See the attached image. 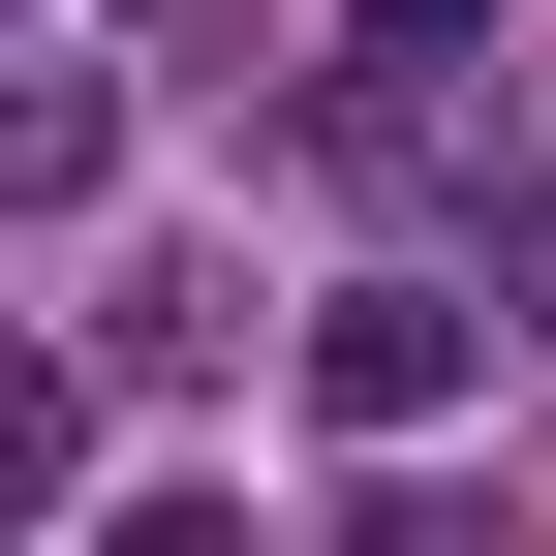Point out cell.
Listing matches in <instances>:
<instances>
[{"mask_svg":"<svg viewBox=\"0 0 556 556\" xmlns=\"http://www.w3.org/2000/svg\"><path fill=\"white\" fill-rule=\"evenodd\" d=\"M464 371H495V309H433V278H340V309H309V402H340V433H433Z\"/></svg>","mask_w":556,"mask_h":556,"instance_id":"6da1fadb","label":"cell"}]
</instances>
